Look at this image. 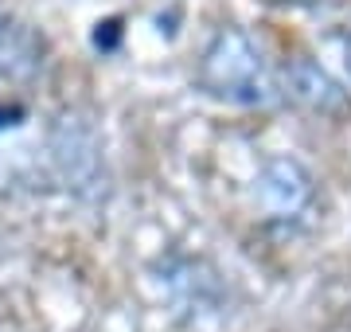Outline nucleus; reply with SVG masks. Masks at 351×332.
Segmentation results:
<instances>
[{
	"instance_id": "nucleus-3",
	"label": "nucleus",
	"mask_w": 351,
	"mask_h": 332,
	"mask_svg": "<svg viewBox=\"0 0 351 332\" xmlns=\"http://www.w3.org/2000/svg\"><path fill=\"white\" fill-rule=\"evenodd\" d=\"M285 90H289L293 102L304 106V110H313V114L339 117L351 110L348 94L336 86V78L328 75V71H320L313 59H293L285 67Z\"/></svg>"
},
{
	"instance_id": "nucleus-7",
	"label": "nucleus",
	"mask_w": 351,
	"mask_h": 332,
	"mask_svg": "<svg viewBox=\"0 0 351 332\" xmlns=\"http://www.w3.org/2000/svg\"><path fill=\"white\" fill-rule=\"evenodd\" d=\"M348 324H351V313H348Z\"/></svg>"
},
{
	"instance_id": "nucleus-5",
	"label": "nucleus",
	"mask_w": 351,
	"mask_h": 332,
	"mask_svg": "<svg viewBox=\"0 0 351 332\" xmlns=\"http://www.w3.org/2000/svg\"><path fill=\"white\" fill-rule=\"evenodd\" d=\"M348 67H351V39H348Z\"/></svg>"
},
{
	"instance_id": "nucleus-1",
	"label": "nucleus",
	"mask_w": 351,
	"mask_h": 332,
	"mask_svg": "<svg viewBox=\"0 0 351 332\" xmlns=\"http://www.w3.org/2000/svg\"><path fill=\"white\" fill-rule=\"evenodd\" d=\"M199 86L223 102L239 106H269L277 98L269 71L262 63V51L250 43L242 27H223L203 51L199 63Z\"/></svg>"
},
{
	"instance_id": "nucleus-2",
	"label": "nucleus",
	"mask_w": 351,
	"mask_h": 332,
	"mask_svg": "<svg viewBox=\"0 0 351 332\" xmlns=\"http://www.w3.org/2000/svg\"><path fill=\"white\" fill-rule=\"evenodd\" d=\"M254 195H258V204L274 219H293V215H301L304 207H308V200H313V176L293 156H274L258 172Z\"/></svg>"
},
{
	"instance_id": "nucleus-6",
	"label": "nucleus",
	"mask_w": 351,
	"mask_h": 332,
	"mask_svg": "<svg viewBox=\"0 0 351 332\" xmlns=\"http://www.w3.org/2000/svg\"><path fill=\"white\" fill-rule=\"evenodd\" d=\"M297 4H316V0H297Z\"/></svg>"
},
{
	"instance_id": "nucleus-4",
	"label": "nucleus",
	"mask_w": 351,
	"mask_h": 332,
	"mask_svg": "<svg viewBox=\"0 0 351 332\" xmlns=\"http://www.w3.org/2000/svg\"><path fill=\"white\" fill-rule=\"evenodd\" d=\"M4 27H8V20H4V8H0V32H4Z\"/></svg>"
}]
</instances>
